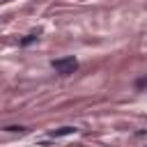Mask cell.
<instances>
[{"mask_svg": "<svg viewBox=\"0 0 147 147\" xmlns=\"http://www.w3.org/2000/svg\"><path fill=\"white\" fill-rule=\"evenodd\" d=\"M51 67H53L60 76H69V74H74V71L78 69V60H76L74 55H67V57H57V60H53Z\"/></svg>", "mask_w": 147, "mask_h": 147, "instance_id": "6da1fadb", "label": "cell"}, {"mask_svg": "<svg viewBox=\"0 0 147 147\" xmlns=\"http://www.w3.org/2000/svg\"><path fill=\"white\" fill-rule=\"evenodd\" d=\"M76 131H78L76 126H60V129L51 131V138H62V136H71V133H76Z\"/></svg>", "mask_w": 147, "mask_h": 147, "instance_id": "7a4b0ae2", "label": "cell"}, {"mask_svg": "<svg viewBox=\"0 0 147 147\" xmlns=\"http://www.w3.org/2000/svg\"><path fill=\"white\" fill-rule=\"evenodd\" d=\"M34 39H37V34H28V37H25V39L21 41V46H28V44H32Z\"/></svg>", "mask_w": 147, "mask_h": 147, "instance_id": "3957f363", "label": "cell"}]
</instances>
